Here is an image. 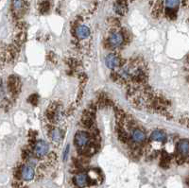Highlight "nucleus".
<instances>
[{
    "instance_id": "obj_16",
    "label": "nucleus",
    "mask_w": 189,
    "mask_h": 188,
    "mask_svg": "<svg viewBox=\"0 0 189 188\" xmlns=\"http://www.w3.org/2000/svg\"><path fill=\"white\" fill-rule=\"evenodd\" d=\"M68 152H69V146H67V147L65 148V150H64V152H63V160H64V161L66 160V157H67Z\"/></svg>"
},
{
    "instance_id": "obj_13",
    "label": "nucleus",
    "mask_w": 189,
    "mask_h": 188,
    "mask_svg": "<svg viewBox=\"0 0 189 188\" xmlns=\"http://www.w3.org/2000/svg\"><path fill=\"white\" fill-rule=\"evenodd\" d=\"M164 5L168 10H174L180 5V0H164Z\"/></svg>"
},
{
    "instance_id": "obj_4",
    "label": "nucleus",
    "mask_w": 189,
    "mask_h": 188,
    "mask_svg": "<svg viewBox=\"0 0 189 188\" xmlns=\"http://www.w3.org/2000/svg\"><path fill=\"white\" fill-rule=\"evenodd\" d=\"M109 44L113 46V48H117V46H120L123 42H124V36L120 32H113L108 39Z\"/></svg>"
},
{
    "instance_id": "obj_12",
    "label": "nucleus",
    "mask_w": 189,
    "mask_h": 188,
    "mask_svg": "<svg viewBox=\"0 0 189 188\" xmlns=\"http://www.w3.org/2000/svg\"><path fill=\"white\" fill-rule=\"evenodd\" d=\"M26 2L25 0H12V8L16 14L21 13L25 9Z\"/></svg>"
},
{
    "instance_id": "obj_1",
    "label": "nucleus",
    "mask_w": 189,
    "mask_h": 188,
    "mask_svg": "<svg viewBox=\"0 0 189 188\" xmlns=\"http://www.w3.org/2000/svg\"><path fill=\"white\" fill-rule=\"evenodd\" d=\"M49 150V146L47 144L45 141L44 140H40L38 142L35 143L34 147H33V153L35 156L37 157H44L47 152Z\"/></svg>"
},
{
    "instance_id": "obj_6",
    "label": "nucleus",
    "mask_w": 189,
    "mask_h": 188,
    "mask_svg": "<svg viewBox=\"0 0 189 188\" xmlns=\"http://www.w3.org/2000/svg\"><path fill=\"white\" fill-rule=\"evenodd\" d=\"M105 62H106V65L110 69H114L119 66V64H120V60L113 53H110L109 55H107Z\"/></svg>"
},
{
    "instance_id": "obj_11",
    "label": "nucleus",
    "mask_w": 189,
    "mask_h": 188,
    "mask_svg": "<svg viewBox=\"0 0 189 188\" xmlns=\"http://www.w3.org/2000/svg\"><path fill=\"white\" fill-rule=\"evenodd\" d=\"M50 139L53 141L54 143H60L62 140L63 137V132L60 129H53L50 132Z\"/></svg>"
},
{
    "instance_id": "obj_5",
    "label": "nucleus",
    "mask_w": 189,
    "mask_h": 188,
    "mask_svg": "<svg viewBox=\"0 0 189 188\" xmlns=\"http://www.w3.org/2000/svg\"><path fill=\"white\" fill-rule=\"evenodd\" d=\"M131 140L133 141L134 143L141 144V143L145 142V140H146V133L143 131L139 130V129H134L131 132Z\"/></svg>"
},
{
    "instance_id": "obj_2",
    "label": "nucleus",
    "mask_w": 189,
    "mask_h": 188,
    "mask_svg": "<svg viewBox=\"0 0 189 188\" xmlns=\"http://www.w3.org/2000/svg\"><path fill=\"white\" fill-rule=\"evenodd\" d=\"M74 142L78 148H85L89 143V135L84 131H79L74 137Z\"/></svg>"
},
{
    "instance_id": "obj_15",
    "label": "nucleus",
    "mask_w": 189,
    "mask_h": 188,
    "mask_svg": "<svg viewBox=\"0 0 189 188\" xmlns=\"http://www.w3.org/2000/svg\"><path fill=\"white\" fill-rule=\"evenodd\" d=\"M29 101H30V103L36 105L37 102H38V96H37V95H32V96H30V97L29 98Z\"/></svg>"
},
{
    "instance_id": "obj_7",
    "label": "nucleus",
    "mask_w": 189,
    "mask_h": 188,
    "mask_svg": "<svg viewBox=\"0 0 189 188\" xmlns=\"http://www.w3.org/2000/svg\"><path fill=\"white\" fill-rule=\"evenodd\" d=\"M178 151L182 156L189 155V140L188 139H182L178 143Z\"/></svg>"
},
{
    "instance_id": "obj_14",
    "label": "nucleus",
    "mask_w": 189,
    "mask_h": 188,
    "mask_svg": "<svg viewBox=\"0 0 189 188\" xmlns=\"http://www.w3.org/2000/svg\"><path fill=\"white\" fill-rule=\"evenodd\" d=\"M115 11L118 14H124L127 11V6L125 3H123L122 1H117V3L114 6Z\"/></svg>"
},
{
    "instance_id": "obj_9",
    "label": "nucleus",
    "mask_w": 189,
    "mask_h": 188,
    "mask_svg": "<svg viewBox=\"0 0 189 188\" xmlns=\"http://www.w3.org/2000/svg\"><path fill=\"white\" fill-rule=\"evenodd\" d=\"M150 139L152 141H155V142H164L167 140V135L163 131L160 130H156L153 131L151 135H150Z\"/></svg>"
},
{
    "instance_id": "obj_3",
    "label": "nucleus",
    "mask_w": 189,
    "mask_h": 188,
    "mask_svg": "<svg viewBox=\"0 0 189 188\" xmlns=\"http://www.w3.org/2000/svg\"><path fill=\"white\" fill-rule=\"evenodd\" d=\"M21 176H22L23 180H25V181H32L35 176V171H34L33 167L30 166V164H26V166H24L21 170Z\"/></svg>"
},
{
    "instance_id": "obj_17",
    "label": "nucleus",
    "mask_w": 189,
    "mask_h": 188,
    "mask_svg": "<svg viewBox=\"0 0 189 188\" xmlns=\"http://www.w3.org/2000/svg\"><path fill=\"white\" fill-rule=\"evenodd\" d=\"M187 183H188V185H189V179L187 180Z\"/></svg>"
},
{
    "instance_id": "obj_8",
    "label": "nucleus",
    "mask_w": 189,
    "mask_h": 188,
    "mask_svg": "<svg viewBox=\"0 0 189 188\" xmlns=\"http://www.w3.org/2000/svg\"><path fill=\"white\" fill-rule=\"evenodd\" d=\"M76 34H77V37L81 40H83V39H86L90 36V30L87 26H84V25H81L77 28L76 30Z\"/></svg>"
},
{
    "instance_id": "obj_10",
    "label": "nucleus",
    "mask_w": 189,
    "mask_h": 188,
    "mask_svg": "<svg viewBox=\"0 0 189 188\" xmlns=\"http://www.w3.org/2000/svg\"><path fill=\"white\" fill-rule=\"evenodd\" d=\"M75 183L81 187L83 188L88 184V177L85 173H80L75 177Z\"/></svg>"
}]
</instances>
